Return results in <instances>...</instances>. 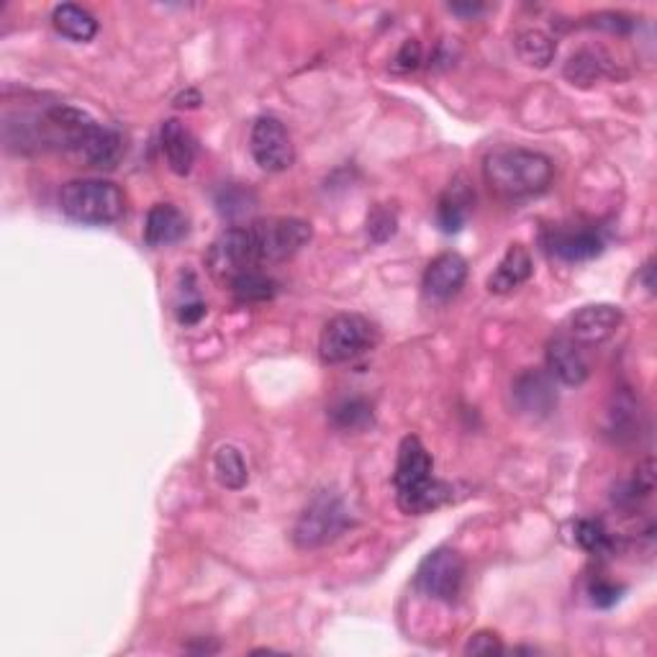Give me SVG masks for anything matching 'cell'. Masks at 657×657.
I'll return each mask as SVG.
<instances>
[{
	"mask_svg": "<svg viewBox=\"0 0 657 657\" xmlns=\"http://www.w3.org/2000/svg\"><path fill=\"white\" fill-rule=\"evenodd\" d=\"M483 177L489 188L508 201L540 196L555 177V165L548 154L521 146H501L485 154Z\"/></svg>",
	"mask_w": 657,
	"mask_h": 657,
	"instance_id": "1",
	"label": "cell"
},
{
	"mask_svg": "<svg viewBox=\"0 0 657 657\" xmlns=\"http://www.w3.org/2000/svg\"><path fill=\"white\" fill-rule=\"evenodd\" d=\"M394 483L406 514H430L453 496V489L434 478V460L419 437H406L398 447Z\"/></svg>",
	"mask_w": 657,
	"mask_h": 657,
	"instance_id": "2",
	"label": "cell"
},
{
	"mask_svg": "<svg viewBox=\"0 0 657 657\" xmlns=\"http://www.w3.org/2000/svg\"><path fill=\"white\" fill-rule=\"evenodd\" d=\"M59 209L78 224H114L127 211V196L110 180H72L59 193Z\"/></svg>",
	"mask_w": 657,
	"mask_h": 657,
	"instance_id": "3",
	"label": "cell"
},
{
	"mask_svg": "<svg viewBox=\"0 0 657 657\" xmlns=\"http://www.w3.org/2000/svg\"><path fill=\"white\" fill-rule=\"evenodd\" d=\"M350 512H347L344 501L337 493L321 491L308 501L298 521L293 527V542L301 550H316L324 544L335 542L350 527Z\"/></svg>",
	"mask_w": 657,
	"mask_h": 657,
	"instance_id": "4",
	"label": "cell"
},
{
	"mask_svg": "<svg viewBox=\"0 0 657 657\" xmlns=\"http://www.w3.org/2000/svg\"><path fill=\"white\" fill-rule=\"evenodd\" d=\"M378 329L360 314H339L324 324L319 337V357L327 365H344L373 350Z\"/></svg>",
	"mask_w": 657,
	"mask_h": 657,
	"instance_id": "5",
	"label": "cell"
},
{
	"mask_svg": "<svg viewBox=\"0 0 657 657\" xmlns=\"http://www.w3.org/2000/svg\"><path fill=\"white\" fill-rule=\"evenodd\" d=\"M257 265L283 262L312 242V224L301 219H265L247 226Z\"/></svg>",
	"mask_w": 657,
	"mask_h": 657,
	"instance_id": "6",
	"label": "cell"
},
{
	"mask_svg": "<svg viewBox=\"0 0 657 657\" xmlns=\"http://www.w3.org/2000/svg\"><path fill=\"white\" fill-rule=\"evenodd\" d=\"M413 583L430 599L455 601L465 583V560L455 550H434L422 560Z\"/></svg>",
	"mask_w": 657,
	"mask_h": 657,
	"instance_id": "7",
	"label": "cell"
},
{
	"mask_svg": "<svg viewBox=\"0 0 657 657\" xmlns=\"http://www.w3.org/2000/svg\"><path fill=\"white\" fill-rule=\"evenodd\" d=\"M206 268H209V272L219 283H232L242 272L255 270L257 260L249 228H226V232L213 242L209 255H206Z\"/></svg>",
	"mask_w": 657,
	"mask_h": 657,
	"instance_id": "8",
	"label": "cell"
},
{
	"mask_svg": "<svg viewBox=\"0 0 657 657\" xmlns=\"http://www.w3.org/2000/svg\"><path fill=\"white\" fill-rule=\"evenodd\" d=\"M249 152L265 173H285L293 167L295 150L291 134L275 116H260L249 131Z\"/></svg>",
	"mask_w": 657,
	"mask_h": 657,
	"instance_id": "9",
	"label": "cell"
},
{
	"mask_svg": "<svg viewBox=\"0 0 657 657\" xmlns=\"http://www.w3.org/2000/svg\"><path fill=\"white\" fill-rule=\"evenodd\" d=\"M516 411L529 419H548L558 406L555 378L544 371H524L512 383Z\"/></svg>",
	"mask_w": 657,
	"mask_h": 657,
	"instance_id": "10",
	"label": "cell"
},
{
	"mask_svg": "<svg viewBox=\"0 0 657 657\" xmlns=\"http://www.w3.org/2000/svg\"><path fill=\"white\" fill-rule=\"evenodd\" d=\"M624 314L619 306L611 304H590L575 312L567 319L565 335L575 339L578 344H601L617 335V329L622 327Z\"/></svg>",
	"mask_w": 657,
	"mask_h": 657,
	"instance_id": "11",
	"label": "cell"
},
{
	"mask_svg": "<svg viewBox=\"0 0 657 657\" xmlns=\"http://www.w3.org/2000/svg\"><path fill=\"white\" fill-rule=\"evenodd\" d=\"M548 371L565 386H583L590 375V365L580 344L567 335H555L548 342Z\"/></svg>",
	"mask_w": 657,
	"mask_h": 657,
	"instance_id": "12",
	"label": "cell"
},
{
	"mask_svg": "<svg viewBox=\"0 0 657 657\" xmlns=\"http://www.w3.org/2000/svg\"><path fill=\"white\" fill-rule=\"evenodd\" d=\"M548 249L565 262H586L603 253V236L586 226H558L548 236Z\"/></svg>",
	"mask_w": 657,
	"mask_h": 657,
	"instance_id": "13",
	"label": "cell"
},
{
	"mask_svg": "<svg viewBox=\"0 0 657 657\" xmlns=\"http://www.w3.org/2000/svg\"><path fill=\"white\" fill-rule=\"evenodd\" d=\"M468 280V262L457 253H445L434 257L430 268L424 272V291L437 301H447L460 293V288Z\"/></svg>",
	"mask_w": 657,
	"mask_h": 657,
	"instance_id": "14",
	"label": "cell"
},
{
	"mask_svg": "<svg viewBox=\"0 0 657 657\" xmlns=\"http://www.w3.org/2000/svg\"><path fill=\"white\" fill-rule=\"evenodd\" d=\"M160 142L169 169H173L175 175L186 177L190 169H193L198 157V142L193 131H190L186 124L177 121V118H167L160 129Z\"/></svg>",
	"mask_w": 657,
	"mask_h": 657,
	"instance_id": "15",
	"label": "cell"
},
{
	"mask_svg": "<svg viewBox=\"0 0 657 657\" xmlns=\"http://www.w3.org/2000/svg\"><path fill=\"white\" fill-rule=\"evenodd\" d=\"M78 157H83L91 167L114 169L124 157V139L116 129L101 127L93 121V127L85 131L83 142L78 146Z\"/></svg>",
	"mask_w": 657,
	"mask_h": 657,
	"instance_id": "16",
	"label": "cell"
},
{
	"mask_svg": "<svg viewBox=\"0 0 657 657\" xmlns=\"http://www.w3.org/2000/svg\"><path fill=\"white\" fill-rule=\"evenodd\" d=\"M188 232V219L173 203L152 206L144 221V242L150 247H169Z\"/></svg>",
	"mask_w": 657,
	"mask_h": 657,
	"instance_id": "17",
	"label": "cell"
},
{
	"mask_svg": "<svg viewBox=\"0 0 657 657\" xmlns=\"http://www.w3.org/2000/svg\"><path fill=\"white\" fill-rule=\"evenodd\" d=\"M531 255L527 253V247L521 245H512L506 249V255L501 257V262L496 265V270L491 272L489 278V291L491 293H512L516 288L527 283L531 278Z\"/></svg>",
	"mask_w": 657,
	"mask_h": 657,
	"instance_id": "18",
	"label": "cell"
},
{
	"mask_svg": "<svg viewBox=\"0 0 657 657\" xmlns=\"http://www.w3.org/2000/svg\"><path fill=\"white\" fill-rule=\"evenodd\" d=\"M607 434L619 445L640 437V403L630 390H619L607 409Z\"/></svg>",
	"mask_w": 657,
	"mask_h": 657,
	"instance_id": "19",
	"label": "cell"
},
{
	"mask_svg": "<svg viewBox=\"0 0 657 657\" xmlns=\"http://www.w3.org/2000/svg\"><path fill=\"white\" fill-rule=\"evenodd\" d=\"M472 203H476V196L468 188L465 180H455L453 186L445 190V196L439 198L437 203V224L445 234H457L460 228L468 224Z\"/></svg>",
	"mask_w": 657,
	"mask_h": 657,
	"instance_id": "20",
	"label": "cell"
},
{
	"mask_svg": "<svg viewBox=\"0 0 657 657\" xmlns=\"http://www.w3.org/2000/svg\"><path fill=\"white\" fill-rule=\"evenodd\" d=\"M563 75L575 87H590L609 75V59L599 49H578L565 62Z\"/></svg>",
	"mask_w": 657,
	"mask_h": 657,
	"instance_id": "21",
	"label": "cell"
},
{
	"mask_svg": "<svg viewBox=\"0 0 657 657\" xmlns=\"http://www.w3.org/2000/svg\"><path fill=\"white\" fill-rule=\"evenodd\" d=\"M51 24L62 36H68L72 42H91L98 34V21L93 19V13L72 3H62L51 11Z\"/></svg>",
	"mask_w": 657,
	"mask_h": 657,
	"instance_id": "22",
	"label": "cell"
},
{
	"mask_svg": "<svg viewBox=\"0 0 657 657\" xmlns=\"http://www.w3.org/2000/svg\"><path fill=\"white\" fill-rule=\"evenodd\" d=\"M329 422L339 432H365L373 426V406L365 398H342L329 409Z\"/></svg>",
	"mask_w": 657,
	"mask_h": 657,
	"instance_id": "23",
	"label": "cell"
},
{
	"mask_svg": "<svg viewBox=\"0 0 657 657\" xmlns=\"http://www.w3.org/2000/svg\"><path fill=\"white\" fill-rule=\"evenodd\" d=\"M213 470H216L219 483L228 491H242L249 481L245 457H242V453L234 445H224L216 449V455H213Z\"/></svg>",
	"mask_w": 657,
	"mask_h": 657,
	"instance_id": "24",
	"label": "cell"
},
{
	"mask_svg": "<svg viewBox=\"0 0 657 657\" xmlns=\"http://www.w3.org/2000/svg\"><path fill=\"white\" fill-rule=\"evenodd\" d=\"M516 51H519V57L524 62L529 64V68H550V62L555 59V42H552V36H548L540 28H527V32H521L516 36Z\"/></svg>",
	"mask_w": 657,
	"mask_h": 657,
	"instance_id": "25",
	"label": "cell"
},
{
	"mask_svg": "<svg viewBox=\"0 0 657 657\" xmlns=\"http://www.w3.org/2000/svg\"><path fill=\"white\" fill-rule=\"evenodd\" d=\"M228 288H232V293L242 304H260V301H270L272 295L278 293L275 280L265 275V272L257 268L242 272L239 278H234L232 283H228Z\"/></svg>",
	"mask_w": 657,
	"mask_h": 657,
	"instance_id": "26",
	"label": "cell"
},
{
	"mask_svg": "<svg viewBox=\"0 0 657 657\" xmlns=\"http://www.w3.org/2000/svg\"><path fill=\"white\" fill-rule=\"evenodd\" d=\"M575 542L590 555H607L611 550V535L601 521L580 519L575 524Z\"/></svg>",
	"mask_w": 657,
	"mask_h": 657,
	"instance_id": "27",
	"label": "cell"
},
{
	"mask_svg": "<svg viewBox=\"0 0 657 657\" xmlns=\"http://www.w3.org/2000/svg\"><path fill=\"white\" fill-rule=\"evenodd\" d=\"M216 206L221 216L236 221L255 209V196L239 186H224L216 193Z\"/></svg>",
	"mask_w": 657,
	"mask_h": 657,
	"instance_id": "28",
	"label": "cell"
},
{
	"mask_svg": "<svg viewBox=\"0 0 657 657\" xmlns=\"http://www.w3.org/2000/svg\"><path fill=\"white\" fill-rule=\"evenodd\" d=\"M396 226H398L396 211H390L388 206H375L371 216H367V236H371L375 245L388 242L390 236L396 234Z\"/></svg>",
	"mask_w": 657,
	"mask_h": 657,
	"instance_id": "29",
	"label": "cell"
},
{
	"mask_svg": "<svg viewBox=\"0 0 657 657\" xmlns=\"http://www.w3.org/2000/svg\"><path fill=\"white\" fill-rule=\"evenodd\" d=\"M624 588L617 586V583H609V580H594L588 586V596H590V603L599 609H611L614 603H619V599H622Z\"/></svg>",
	"mask_w": 657,
	"mask_h": 657,
	"instance_id": "30",
	"label": "cell"
},
{
	"mask_svg": "<svg viewBox=\"0 0 657 657\" xmlns=\"http://www.w3.org/2000/svg\"><path fill=\"white\" fill-rule=\"evenodd\" d=\"M504 642H501L498 634L493 632H478L472 634L465 645V655H501L504 653Z\"/></svg>",
	"mask_w": 657,
	"mask_h": 657,
	"instance_id": "31",
	"label": "cell"
},
{
	"mask_svg": "<svg viewBox=\"0 0 657 657\" xmlns=\"http://www.w3.org/2000/svg\"><path fill=\"white\" fill-rule=\"evenodd\" d=\"M596 28H607L611 34H626L634 26V21L630 16H624V13H599V16H594Z\"/></svg>",
	"mask_w": 657,
	"mask_h": 657,
	"instance_id": "32",
	"label": "cell"
},
{
	"mask_svg": "<svg viewBox=\"0 0 657 657\" xmlns=\"http://www.w3.org/2000/svg\"><path fill=\"white\" fill-rule=\"evenodd\" d=\"M419 62H422V44L417 39H409L398 51L396 57V70H417Z\"/></svg>",
	"mask_w": 657,
	"mask_h": 657,
	"instance_id": "33",
	"label": "cell"
},
{
	"mask_svg": "<svg viewBox=\"0 0 657 657\" xmlns=\"http://www.w3.org/2000/svg\"><path fill=\"white\" fill-rule=\"evenodd\" d=\"M206 312H209V308H206L203 301H188V304L177 308V321L186 324V327H193V324L203 319Z\"/></svg>",
	"mask_w": 657,
	"mask_h": 657,
	"instance_id": "34",
	"label": "cell"
},
{
	"mask_svg": "<svg viewBox=\"0 0 657 657\" xmlns=\"http://www.w3.org/2000/svg\"><path fill=\"white\" fill-rule=\"evenodd\" d=\"M449 11L457 13V16H478V13H483L485 9H483V5H478V3H468V5L453 3V5H449Z\"/></svg>",
	"mask_w": 657,
	"mask_h": 657,
	"instance_id": "35",
	"label": "cell"
},
{
	"mask_svg": "<svg viewBox=\"0 0 657 657\" xmlns=\"http://www.w3.org/2000/svg\"><path fill=\"white\" fill-rule=\"evenodd\" d=\"M642 278H645L647 291H649V293H655V280H653V260H649V262L645 265V270H642Z\"/></svg>",
	"mask_w": 657,
	"mask_h": 657,
	"instance_id": "36",
	"label": "cell"
}]
</instances>
